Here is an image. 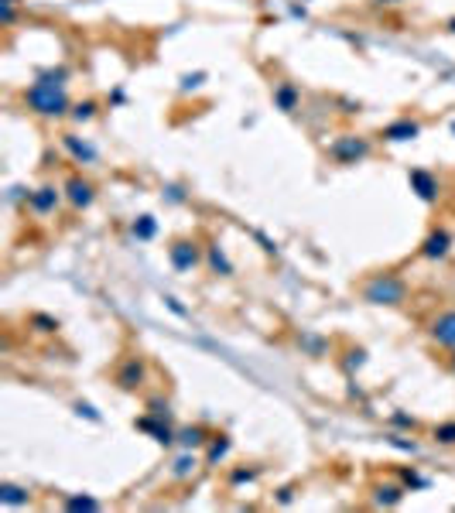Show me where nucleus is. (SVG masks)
<instances>
[{
	"instance_id": "nucleus-1",
	"label": "nucleus",
	"mask_w": 455,
	"mask_h": 513,
	"mask_svg": "<svg viewBox=\"0 0 455 513\" xmlns=\"http://www.w3.org/2000/svg\"><path fill=\"white\" fill-rule=\"evenodd\" d=\"M69 79L72 68L69 66H48L35 76V83L24 89V106L28 113H35L38 120H62L69 117L72 110V96H69Z\"/></svg>"
},
{
	"instance_id": "nucleus-2",
	"label": "nucleus",
	"mask_w": 455,
	"mask_h": 513,
	"mask_svg": "<svg viewBox=\"0 0 455 513\" xmlns=\"http://www.w3.org/2000/svg\"><path fill=\"white\" fill-rule=\"evenodd\" d=\"M407 281H404L397 271H380V274H370L360 288V298L367 305H377V308H401L407 305Z\"/></svg>"
},
{
	"instance_id": "nucleus-3",
	"label": "nucleus",
	"mask_w": 455,
	"mask_h": 513,
	"mask_svg": "<svg viewBox=\"0 0 455 513\" xmlns=\"http://www.w3.org/2000/svg\"><path fill=\"white\" fill-rule=\"evenodd\" d=\"M370 154H373V140L367 134H339L325 147V157L335 161L339 168H350V165H360V161H367Z\"/></svg>"
},
{
	"instance_id": "nucleus-4",
	"label": "nucleus",
	"mask_w": 455,
	"mask_h": 513,
	"mask_svg": "<svg viewBox=\"0 0 455 513\" xmlns=\"http://www.w3.org/2000/svg\"><path fill=\"white\" fill-rule=\"evenodd\" d=\"M147 376H151V363L140 356V353H127V356L117 363V370H113V387L123 393H137L144 383H147Z\"/></svg>"
},
{
	"instance_id": "nucleus-5",
	"label": "nucleus",
	"mask_w": 455,
	"mask_h": 513,
	"mask_svg": "<svg viewBox=\"0 0 455 513\" xmlns=\"http://www.w3.org/2000/svg\"><path fill=\"white\" fill-rule=\"evenodd\" d=\"M168 264L175 267L178 274H192L206 264V247L192 237H178L168 243Z\"/></svg>"
},
{
	"instance_id": "nucleus-6",
	"label": "nucleus",
	"mask_w": 455,
	"mask_h": 513,
	"mask_svg": "<svg viewBox=\"0 0 455 513\" xmlns=\"http://www.w3.org/2000/svg\"><path fill=\"white\" fill-rule=\"evenodd\" d=\"M62 192H66V202H69L72 212H86L96 202V182L83 171H69L66 182H62Z\"/></svg>"
},
{
	"instance_id": "nucleus-7",
	"label": "nucleus",
	"mask_w": 455,
	"mask_h": 513,
	"mask_svg": "<svg viewBox=\"0 0 455 513\" xmlns=\"http://www.w3.org/2000/svg\"><path fill=\"white\" fill-rule=\"evenodd\" d=\"M66 202V192L62 185H55V182H45V185L31 188V199L24 202V209L31 212V216H52L58 212V205Z\"/></svg>"
},
{
	"instance_id": "nucleus-8",
	"label": "nucleus",
	"mask_w": 455,
	"mask_h": 513,
	"mask_svg": "<svg viewBox=\"0 0 455 513\" xmlns=\"http://www.w3.org/2000/svg\"><path fill=\"white\" fill-rule=\"evenodd\" d=\"M452 243H455V237L445 229V226H432V229H428V237L421 239L418 256H421V260H432V264H438V260H445V256L452 254Z\"/></svg>"
},
{
	"instance_id": "nucleus-9",
	"label": "nucleus",
	"mask_w": 455,
	"mask_h": 513,
	"mask_svg": "<svg viewBox=\"0 0 455 513\" xmlns=\"http://www.w3.org/2000/svg\"><path fill=\"white\" fill-rule=\"evenodd\" d=\"M428 339L435 342L438 349H455V308H445L438 311L435 318L428 322Z\"/></svg>"
},
{
	"instance_id": "nucleus-10",
	"label": "nucleus",
	"mask_w": 455,
	"mask_h": 513,
	"mask_svg": "<svg viewBox=\"0 0 455 513\" xmlns=\"http://www.w3.org/2000/svg\"><path fill=\"white\" fill-rule=\"evenodd\" d=\"M407 185H411V192L418 195L421 202H438V195H441V182H438L435 171L428 168H411L407 171Z\"/></svg>"
},
{
	"instance_id": "nucleus-11",
	"label": "nucleus",
	"mask_w": 455,
	"mask_h": 513,
	"mask_svg": "<svg viewBox=\"0 0 455 513\" xmlns=\"http://www.w3.org/2000/svg\"><path fill=\"white\" fill-rule=\"evenodd\" d=\"M421 137V120L414 117H397L380 127V140L384 144H407V140H418Z\"/></svg>"
},
{
	"instance_id": "nucleus-12",
	"label": "nucleus",
	"mask_w": 455,
	"mask_h": 513,
	"mask_svg": "<svg viewBox=\"0 0 455 513\" xmlns=\"http://www.w3.org/2000/svg\"><path fill=\"white\" fill-rule=\"evenodd\" d=\"M271 103L284 117H295L298 110H301V89L291 79H278V83L271 86Z\"/></svg>"
},
{
	"instance_id": "nucleus-13",
	"label": "nucleus",
	"mask_w": 455,
	"mask_h": 513,
	"mask_svg": "<svg viewBox=\"0 0 455 513\" xmlns=\"http://www.w3.org/2000/svg\"><path fill=\"white\" fill-rule=\"evenodd\" d=\"M62 151L69 154L75 165H83V168H89V165H96V161H100V151H96V144H89L86 137L72 134V130H66V134H62Z\"/></svg>"
},
{
	"instance_id": "nucleus-14",
	"label": "nucleus",
	"mask_w": 455,
	"mask_h": 513,
	"mask_svg": "<svg viewBox=\"0 0 455 513\" xmlns=\"http://www.w3.org/2000/svg\"><path fill=\"white\" fill-rule=\"evenodd\" d=\"M209 438H212V431L202 421H195V425H182L178 428V438H175V445L178 448H185V452H202L206 445H209Z\"/></svg>"
},
{
	"instance_id": "nucleus-15",
	"label": "nucleus",
	"mask_w": 455,
	"mask_h": 513,
	"mask_svg": "<svg viewBox=\"0 0 455 513\" xmlns=\"http://www.w3.org/2000/svg\"><path fill=\"white\" fill-rule=\"evenodd\" d=\"M206 267H209V274H216V277H233L236 274V267H233V260H229V254L216 243V239H209L206 243Z\"/></svg>"
},
{
	"instance_id": "nucleus-16",
	"label": "nucleus",
	"mask_w": 455,
	"mask_h": 513,
	"mask_svg": "<svg viewBox=\"0 0 455 513\" xmlns=\"http://www.w3.org/2000/svg\"><path fill=\"white\" fill-rule=\"evenodd\" d=\"M229 452H233V438H229V435H212L209 445L202 448V462H206L209 469H216V465H223V462L229 459Z\"/></svg>"
},
{
	"instance_id": "nucleus-17",
	"label": "nucleus",
	"mask_w": 455,
	"mask_h": 513,
	"mask_svg": "<svg viewBox=\"0 0 455 513\" xmlns=\"http://www.w3.org/2000/svg\"><path fill=\"white\" fill-rule=\"evenodd\" d=\"M404 493H407V486L404 482H380V486H373V507H401Z\"/></svg>"
},
{
	"instance_id": "nucleus-18",
	"label": "nucleus",
	"mask_w": 455,
	"mask_h": 513,
	"mask_svg": "<svg viewBox=\"0 0 455 513\" xmlns=\"http://www.w3.org/2000/svg\"><path fill=\"white\" fill-rule=\"evenodd\" d=\"M199 465H206V462L199 459V452H185V448H182V455L172 462V479H175V482H189V479L199 472Z\"/></svg>"
},
{
	"instance_id": "nucleus-19",
	"label": "nucleus",
	"mask_w": 455,
	"mask_h": 513,
	"mask_svg": "<svg viewBox=\"0 0 455 513\" xmlns=\"http://www.w3.org/2000/svg\"><path fill=\"white\" fill-rule=\"evenodd\" d=\"M261 476H263V465H257V462H250V465H233V469L226 472V486H229V489L253 486Z\"/></svg>"
},
{
	"instance_id": "nucleus-20",
	"label": "nucleus",
	"mask_w": 455,
	"mask_h": 513,
	"mask_svg": "<svg viewBox=\"0 0 455 513\" xmlns=\"http://www.w3.org/2000/svg\"><path fill=\"white\" fill-rule=\"evenodd\" d=\"M31 489L18 486V482H0V503L4 507H31Z\"/></svg>"
},
{
	"instance_id": "nucleus-21",
	"label": "nucleus",
	"mask_w": 455,
	"mask_h": 513,
	"mask_svg": "<svg viewBox=\"0 0 455 513\" xmlns=\"http://www.w3.org/2000/svg\"><path fill=\"white\" fill-rule=\"evenodd\" d=\"M96 117H100V100L86 96V100H75V103H72L69 120L75 123V127H86V123H93Z\"/></svg>"
},
{
	"instance_id": "nucleus-22",
	"label": "nucleus",
	"mask_w": 455,
	"mask_h": 513,
	"mask_svg": "<svg viewBox=\"0 0 455 513\" xmlns=\"http://www.w3.org/2000/svg\"><path fill=\"white\" fill-rule=\"evenodd\" d=\"M298 349H301L305 356L322 359L329 349H333V342L325 339V336H318V332H301V336H298Z\"/></svg>"
},
{
	"instance_id": "nucleus-23",
	"label": "nucleus",
	"mask_w": 455,
	"mask_h": 513,
	"mask_svg": "<svg viewBox=\"0 0 455 513\" xmlns=\"http://www.w3.org/2000/svg\"><path fill=\"white\" fill-rule=\"evenodd\" d=\"M130 233H134L137 243H151V239L158 237V219H155L151 212H140L137 219L130 222Z\"/></svg>"
},
{
	"instance_id": "nucleus-24",
	"label": "nucleus",
	"mask_w": 455,
	"mask_h": 513,
	"mask_svg": "<svg viewBox=\"0 0 455 513\" xmlns=\"http://www.w3.org/2000/svg\"><path fill=\"white\" fill-rule=\"evenodd\" d=\"M28 328L38 332V336H55V332L62 328V322H58L55 315H45V311H31V315H28Z\"/></svg>"
},
{
	"instance_id": "nucleus-25",
	"label": "nucleus",
	"mask_w": 455,
	"mask_h": 513,
	"mask_svg": "<svg viewBox=\"0 0 455 513\" xmlns=\"http://www.w3.org/2000/svg\"><path fill=\"white\" fill-rule=\"evenodd\" d=\"M62 510H103V503H100L96 496L72 493V496H62Z\"/></svg>"
},
{
	"instance_id": "nucleus-26",
	"label": "nucleus",
	"mask_w": 455,
	"mask_h": 513,
	"mask_svg": "<svg viewBox=\"0 0 455 513\" xmlns=\"http://www.w3.org/2000/svg\"><path fill=\"white\" fill-rule=\"evenodd\" d=\"M147 414L172 421V404H168V397H164V393H151V397H147Z\"/></svg>"
},
{
	"instance_id": "nucleus-27",
	"label": "nucleus",
	"mask_w": 455,
	"mask_h": 513,
	"mask_svg": "<svg viewBox=\"0 0 455 513\" xmlns=\"http://www.w3.org/2000/svg\"><path fill=\"white\" fill-rule=\"evenodd\" d=\"M206 79H209V76H206L202 68H199V72H185V76L178 79V93H182V96H185V93H195V89H202Z\"/></svg>"
},
{
	"instance_id": "nucleus-28",
	"label": "nucleus",
	"mask_w": 455,
	"mask_h": 513,
	"mask_svg": "<svg viewBox=\"0 0 455 513\" xmlns=\"http://www.w3.org/2000/svg\"><path fill=\"white\" fill-rule=\"evenodd\" d=\"M432 442L435 445H455V421H441L432 428Z\"/></svg>"
},
{
	"instance_id": "nucleus-29",
	"label": "nucleus",
	"mask_w": 455,
	"mask_h": 513,
	"mask_svg": "<svg viewBox=\"0 0 455 513\" xmlns=\"http://www.w3.org/2000/svg\"><path fill=\"white\" fill-rule=\"evenodd\" d=\"M390 425L397 428V431H418V418H414V414H407V410H394V414H390Z\"/></svg>"
},
{
	"instance_id": "nucleus-30",
	"label": "nucleus",
	"mask_w": 455,
	"mask_h": 513,
	"mask_svg": "<svg viewBox=\"0 0 455 513\" xmlns=\"http://www.w3.org/2000/svg\"><path fill=\"white\" fill-rule=\"evenodd\" d=\"M397 479L407 486V493H411V489H428V479L418 476L414 469H401V472H397Z\"/></svg>"
},
{
	"instance_id": "nucleus-31",
	"label": "nucleus",
	"mask_w": 455,
	"mask_h": 513,
	"mask_svg": "<svg viewBox=\"0 0 455 513\" xmlns=\"http://www.w3.org/2000/svg\"><path fill=\"white\" fill-rule=\"evenodd\" d=\"M363 366H367V349H363V346H352L350 353H346V370L356 373V370H363Z\"/></svg>"
},
{
	"instance_id": "nucleus-32",
	"label": "nucleus",
	"mask_w": 455,
	"mask_h": 513,
	"mask_svg": "<svg viewBox=\"0 0 455 513\" xmlns=\"http://www.w3.org/2000/svg\"><path fill=\"white\" fill-rule=\"evenodd\" d=\"M72 408H75V414H79V418H86V421H93V425H100V421H103V414L93 408V404H86V400H75Z\"/></svg>"
},
{
	"instance_id": "nucleus-33",
	"label": "nucleus",
	"mask_w": 455,
	"mask_h": 513,
	"mask_svg": "<svg viewBox=\"0 0 455 513\" xmlns=\"http://www.w3.org/2000/svg\"><path fill=\"white\" fill-rule=\"evenodd\" d=\"M387 442L394 445V448H401V452H411V455L418 452V442H414V438H407V435H397V431H394V435H390Z\"/></svg>"
},
{
	"instance_id": "nucleus-34",
	"label": "nucleus",
	"mask_w": 455,
	"mask_h": 513,
	"mask_svg": "<svg viewBox=\"0 0 455 513\" xmlns=\"http://www.w3.org/2000/svg\"><path fill=\"white\" fill-rule=\"evenodd\" d=\"M0 21H4V28H11L18 21V4H0Z\"/></svg>"
},
{
	"instance_id": "nucleus-35",
	"label": "nucleus",
	"mask_w": 455,
	"mask_h": 513,
	"mask_svg": "<svg viewBox=\"0 0 455 513\" xmlns=\"http://www.w3.org/2000/svg\"><path fill=\"white\" fill-rule=\"evenodd\" d=\"M161 192H164V199H168V202H185V199H189V195H185V192H182V185H164L161 188Z\"/></svg>"
},
{
	"instance_id": "nucleus-36",
	"label": "nucleus",
	"mask_w": 455,
	"mask_h": 513,
	"mask_svg": "<svg viewBox=\"0 0 455 513\" xmlns=\"http://www.w3.org/2000/svg\"><path fill=\"white\" fill-rule=\"evenodd\" d=\"M164 305L172 308V311H175V315H182V318H185V315H189V311H185V308L178 305V298H172V294H164Z\"/></svg>"
},
{
	"instance_id": "nucleus-37",
	"label": "nucleus",
	"mask_w": 455,
	"mask_h": 513,
	"mask_svg": "<svg viewBox=\"0 0 455 513\" xmlns=\"http://www.w3.org/2000/svg\"><path fill=\"white\" fill-rule=\"evenodd\" d=\"M295 499V486H284V489H278V503H291Z\"/></svg>"
},
{
	"instance_id": "nucleus-38",
	"label": "nucleus",
	"mask_w": 455,
	"mask_h": 513,
	"mask_svg": "<svg viewBox=\"0 0 455 513\" xmlns=\"http://www.w3.org/2000/svg\"><path fill=\"white\" fill-rule=\"evenodd\" d=\"M449 370H452V376H455V349H452V356H449Z\"/></svg>"
},
{
	"instance_id": "nucleus-39",
	"label": "nucleus",
	"mask_w": 455,
	"mask_h": 513,
	"mask_svg": "<svg viewBox=\"0 0 455 513\" xmlns=\"http://www.w3.org/2000/svg\"><path fill=\"white\" fill-rule=\"evenodd\" d=\"M445 28H449V31L455 34V17H449V21H445Z\"/></svg>"
},
{
	"instance_id": "nucleus-40",
	"label": "nucleus",
	"mask_w": 455,
	"mask_h": 513,
	"mask_svg": "<svg viewBox=\"0 0 455 513\" xmlns=\"http://www.w3.org/2000/svg\"><path fill=\"white\" fill-rule=\"evenodd\" d=\"M377 4H401V0H377Z\"/></svg>"
},
{
	"instance_id": "nucleus-41",
	"label": "nucleus",
	"mask_w": 455,
	"mask_h": 513,
	"mask_svg": "<svg viewBox=\"0 0 455 513\" xmlns=\"http://www.w3.org/2000/svg\"><path fill=\"white\" fill-rule=\"evenodd\" d=\"M0 4H21V0H0Z\"/></svg>"
},
{
	"instance_id": "nucleus-42",
	"label": "nucleus",
	"mask_w": 455,
	"mask_h": 513,
	"mask_svg": "<svg viewBox=\"0 0 455 513\" xmlns=\"http://www.w3.org/2000/svg\"><path fill=\"white\" fill-rule=\"evenodd\" d=\"M452 137H455V120H452Z\"/></svg>"
}]
</instances>
